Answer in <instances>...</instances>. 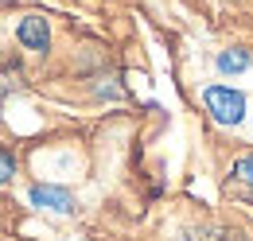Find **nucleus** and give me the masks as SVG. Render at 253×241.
<instances>
[{"mask_svg": "<svg viewBox=\"0 0 253 241\" xmlns=\"http://www.w3.org/2000/svg\"><path fill=\"white\" fill-rule=\"evenodd\" d=\"M203 109L211 113L214 124L234 128V124H242V120H246V93L234 90V86L214 82V86H207V90H203Z\"/></svg>", "mask_w": 253, "mask_h": 241, "instance_id": "obj_1", "label": "nucleus"}, {"mask_svg": "<svg viewBox=\"0 0 253 241\" xmlns=\"http://www.w3.org/2000/svg\"><path fill=\"white\" fill-rule=\"evenodd\" d=\"M28 202L51 214H74V195L66 187H55V183H35L28 191Z\"/></svg>", "mask_w": 253, "mask_h": 241, "instance_id": "obj_2", "label": "nucleus"}, {"mask_svg": "<svg viewBox=\"0 0 253 241\" xmlns=\"http://www.w3.org/2000/svg\"><path fill=\"white\" fill-rule=\"evenodd\" d=\"M250 120H253V117H250Z\"/></svg>", "mask_w": 253, "mask_h": 241, "instance_id": "obj_7", "label": "nucleus"}, {"mask_svg": "<svg viewBox=\"0 0 253 241\" xmlns=\"http://www.w3.org/2000/svg\"><path fill=\"white\" fill-rule=\"evenodd\" d=\"M12 175H16V156L0 144V187H4V183H12Z\"/></svg>", "mask_w": 253, "mask_h": 241, "instance_id": "obj_6", "label": "nucleus"}, {"mask_svg": "<svg viewBox=\"0 0 253 241\" xmlns=\"http://www.w3.org/2000/svg\"><path fill=\"white\" fill-rule=\"evenodd\" d=\"M230 179H234V183H242V187H250V191H253V152L238 156V160L230 163Z\"/></svg>", "mask_w": 253, "mask_h": 241, "instance_id": "obj_5", "label": "nucleus"}, {"mask_svg": "<svg viewBox=\"0 0 253 241\" xmlns=\"http://www.w3.org/2000/svg\"><path fill=\"white\" fill-rule=\"evenodd\" d=\"M16 39L28 47V51H47L51 47V28H47V20L43 16H24L20 24H16Z\"/></svg>", "mask_w": 253, "mask_h": 241, "instance_id": "obj_3", "label": "nucleus"}, {"mask_svg": "<svg viewBox=\"0 0 253 241\" xmlns=\"http://www.w3.org/2000/svg\"><path fill=\"white\" fill-rule=\"evenodd\" d=\"M214 66H218V74H242V70H250V66H253V55H250V51H242V47H230V51H218Z\"/></svg>", "mask_w": 253, "mask_h": 241, "instance_id": "obj_4", "label": "nucleus"}]
</instances>
